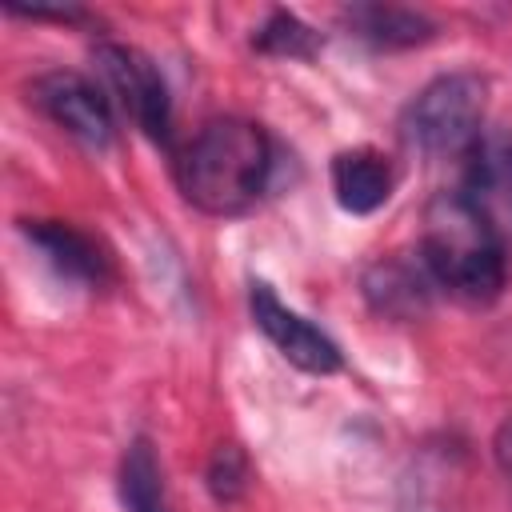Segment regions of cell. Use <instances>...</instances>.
I'll return each mask as SVG.
<instances>
[{"label":"cell","mask_w":512,"mask_h":512,"mask_svg":"<svg viewBox=\"0 0 512 512\" xmlns=\"http://www.w3.org/2000/svg\"><path fill=\"white\" fill-rule=\"evenodd\" d=\"M272 176V144L256 120L216 116L176 156V184L184 200L208 216L248 212Z\"/></svg>","instance_id":"cell-1"},{"label":"cell","mask_w":512,"mask_h":512,"mask_svg":"<svg viewBox=\"0 0 512 512\" xmlns=\"http://www.w3.org/2000/svg\"><path fill=\"white\" fill-rule=\"evenodd\" d=\"M508 248L496 232L460 200V192H440L424 212L420 260L436 288L464 304H492L504 292Z\"/></svg>","instance_id":"cell-2"},{"label":"cell","mask_w":512,"mask_h":512,"mask_svg":"<svg viewBox=\"0 0 512 512\" xmlns=\"http://www.w3.org/2000/svg\"><path fill=\"white\" fill-rule=\"evenodd\" d=\"M484 104H488V84L476 72H444L428 80L404 108L400 120L404 140L432 160L468 156L480 144Z\"/></svg>","instance_id":"cell-3"},{"label":"cell","mask_w":512,"mask_h":512,"mask_svg":"<svg viewBox=\"0 0 512 512\" xmlns=\"http://www.w3.org/2000/svg\"><path fill=\"white\" fill-rule=\"evenodd\" d=\"M96 72H100V88L108 92V100L120 104V112L132 116V124L156 140L168 144L172 136V96L168 84L160 76V68L128 44H96Z\"/></svg>","instance_id":"cell-4"},{"label":"cell","mask_w":512,"mask_h":512,"mask_svg":"<svg viewBox=\"0 0 512 512\" xmlns=\"http://www.w3.org/2000/svg\"><path fill=\"white\" fill-rule=\"evenodd\" d=\"M32 104L56 124L64 128L72 140H80L84 148H108L116 136V120H112V100L100 84H92L80 72H44L32 80L28 88Z\"/></svg>","instance_id":"cell-5"},{"label":"cell","mask_w":512,"mask_h":512,"mask_svg":"<svg viewBox=\"0 0 512 512\" xmlns=\"http://www.w3.org/2000/svg\"><path fill=\"white\" fill-rule=\"evenodd\" d=\"M248 308H252V320L256 328L276 344V352L296 364L300 372H312V376H332L344 368V356H340V344L320 332L312 320H304L300 312H292L288 304H280V296L256 280L252 292H248Z\"/></svg>","instance_id":"cell-6"},{"label":"cell","mask_w":512,"mask_h":512,"mask_svg":"<svg viewBox=\"0 0 512 512\" xmlns=\"http://www.w3.org/2000/svg\"><path fill=\"white\" fill-rule=\"evenodd\" d=\"M460 200L496 232V240L512 244V140H484L464 156Z\"/></svg>","instance_id":"cell-7"},{"label":"cell","mask_w":512,"mask_h":512,"mask_svg":"<svg viewBox=\"0 0 512 512\" xmlns=\"http://www.w3.org/2000/svg\"><path fill=\"white\" fill-rule=\"evenodd\" d=\"M436 280L424 268L420 252L412 256H384L364 272V296L380 316L392 320H412L432 304Z\"/></svg>","instance_id":"cell-8"},{"label":"cell","mask_w":512,"mask_h":512,"mask_svg":"<svg viewBox=\"0 0 512 512\" xmlns=\"http://www.w3.org/2000/svg\"><path fill=\"white\" fill-rule=\"evenodd\" d=\"M24 236L40 248V256L56 268V276L84 288H100L108 280V256L88 232L64 220H24Z\"/></svg>","instance_id":"cell-9"},{"label":"cell","mask_w":512,"mask_h":512,"mask_svg":"<svg viewBox=\"0 0 512 512\" xmlns=\"http://www.w3.org/2000/svg\"><path fill=\"white\" fill-rule=\"evenodd\" d=\"M392 164L376 148H344L332 156V192L336 204L352 216H368L392 196Z\"/></svg>","instance_id":"cell-10"},{"label":"cell","mask_w":512,"mask_h":512,"mask_svg":"<svg viewBox=\"0 0 512 512\" xmlns=\"http://www.w3.org/2000/svg\"><path fill=\"white\" fill-rule=\"evenodd\" d=\"M344 28L376 48H412V44H424L432 40L436 24L424 16V12H412V8H400V4H352L340 12Z\"/></svg>","instance_id":"cell-11"},{"label":"cell","mask_w":512,"mask_h":512,"mask_svg":"<svg viewBox=\"0 0 512 512\" xmlns=\"http://www.w3.org/2000/svg\"><path fill=\"white\" fill-rule=\"evenodd\" d=\"M120 504L124 512H168V496H164V472L156 460V448L148 436L128 440L124 456H120Z\"/></svg>","instance_id":"cell-12"},{"label":"cell","mask_w":512,"mask_h":512,"mask_svg":"<svg viewBox=\"0 0 512 512\" xmlns=\"http://www.w3.org/2000/svg\"><path fill=\"white\" fill-rule=\"evenodd\" d=\"M252 48L264 52V56H288V60H312L316 48H320V36L288 8H276L268 12V20L256 28L252 36Z\"/></svg>","instance_id":"cell-13"},{"label":"cell","mask_w":512,"mask_h":512,"mask_svg":"<svg viewBox=\"0 0 512 512\" xmlns=\"http://www.w3.org/2000/svg\"><path fill=\"white\" fill-rule=\"evenodd\" d=\"M204 480H208V492L220 504H236L244 496V488H248V456L236 444H220L212 452V460H208Z\"/></svg>","instance_id":"cell-14"},{"label":"cell","mask_w":512,"mask_h":512,"mask_svg":"<svg viewBox=\"0 0 512 512\" xmlns=\"http://www.w3.org/2000/svg\"><path fill=\"white\" fill-rule=\"evenodd\" d=\"M8 12L12 16H28V20H60V24H76V20H84V8H20V4H12L8 0Z\"/></svg>","instance_id":"cell-15"},{"label":"cell","mask_w":512,"mask_h":512,"mask_svg":"<svg viewBox=\"0 0 512 512\" xmlns=\"http://www.w3.org/2000/svg\"><path fill=\"white\" fill-rule=\"evenodd\" d=\"M492 448H496V464H500V472H504V480H508V488H512V416L496 428Z\"/></svg>","instance_id":"cell-16"}]
</instances>
